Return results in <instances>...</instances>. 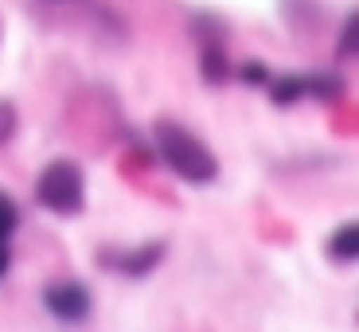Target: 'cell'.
Returning a JSON list of instances; mask_svg holds the SVG:
<instances>
[{"label":"cell","mask_w":359,"mask_h":332,"mask_svg":"<svg viewBox=\"0 0 359 332\" xmlns=\"http://www.w3.org/2000/svg\"><path fill=\"white\" fill-rule=\"evenodd\" d=\"M153 137H156L161 161L168 164L184 184H211V180L219 176V161H215V153L207 149V141L199 133H191V129H184L180 121H168V117L156 121Z\"/></svg>","instance_id":"cell-1"},{"label":"cell","mask_w":359,"mask_h":332,"mask_svg":"<svg viewBox=\"0 0 359 332\" xmlns=\"http://www.w3.org/2000/svg\"><path fill=\"white\" fill-rule=\"evenodd\" d=\"M36 199L55 215H79L86 204V176L74 161H51L36 180Z\"/></svg>","instance_id":"cell-2"},{"label":"cell","mask_w":359,"mask_h":332,"mask_svg":"<svg viewBox=\"0 0 359 332\" xmlns=\"http://www.w3.org/2000/svg\"><path fill=\"white\" fill-rule=\"evenodd\" d=\"M43 305H47V313H51L55 321L79 324V321H86V317H90L94 301H90V289L82 286V281L59 278V281H51V286L43 289Z\"/></svg>","instance_id":"cell-3"},{"label":"cell","mask_w":359,"mask_h":332,"mask_svg":"<svg viewBox=\"0 0 359 332\" xmlns=\"http://www.w3.org/2000/svg\"><path fill=\"white\" fill-rule=\"evenodd\" d=\"M164 243H144L137 251H106L102 254V266H109L114 274H126V278H144V274H153L156 266L164 262Z\"/></svg>","instance_id":"cell-4"},{"label":"cell","mask_w":359,"mask_h":332,"mask_svg":"<svg viewBox=\"0 0 359 332\" xmlns=\"http://www.w3.org/2000/svg\"><path fill=\"white\" fill-rule=\"evenodd\" d=\"M324 254L332 262H359V219L351 223H340L332 234H328V243H324Z\"/></svg>","instance_id":"cell-5"},{"label":"cell","mask_w":359,"mask_h":332,"mask_svg":"<svg viewBox=\"0 0 359 332\" xmlns=\"http://www.w3.org/2000/svg\"><path fill=\"white\" fill-rule=\"evenodd\" d=\"M199 71H203V79L211 82V86H223L226 74H231L223 44H203V51H199Z\"/></svg>","instance_id":"cell-6"},{"label":"cell","mask_w":359,"mask_h":332,"mask_svg":"<svg viewBox=\"0 0 359 332\" xmlns=\"http://www.w3.org/2000/svg\"><path fill=\"white\" fill-rule=\"evenodd\" d=\"M266 90H269V98H273V106H293L297 98H305L309 94V79H301V74H285V79H273Z\"/></svg>","instance_id":"cell-7"},{"label":"cell","mask_w":359,"mask_h":332,"mask_svg":"<svg viewBox=\"0 0 359 332\" xmlns=\"http://www.w3.org/2000/svg\"><path fill=\"white\" fill-rule=\"evenodd\" d=\"M309 94H313L316 102H336L344 94V82L336 79V74H313V79H309Z\"/></svg>","instance_id":"cell-8"},{"label":"cell","mask_w":359,"mask_h":332,"mask_svg":"<svg viewBox=\"0 0 359 332\" xmlns=\"http://www.w3.org/2000/svg\"><path fill=\"white\" fill-rule=\"evenodd\" d=\"M336 55H340V59H355L359 55V12L348 16V24H344L340 39H336Z\"/></svg>","instance_id":"cell-9"},{"label":"cell","mask_w":359,"mask_h":332,"mask_svg":"<svg viewBox=\"0 0 359 332\" xmlns=\"http://www.w3.org/2000/svg\"><path fill=\"white\" fill-rule=\"evenodd\" d=\"M16 227H20V211H16V204H12L8 196H0V243H8Z\"/></svg>","instance_id":"cell-10"},{"label":"cell","mask_w":359,"mask_h":332,"mask_svg":"<svg viewBox=\"0 0 359 332\" xmlns=\"http://www.w3.org/2000/svg\"><path fill=\"white\" fill-rule=\"evenodd\" d=\"M238 79L246 82V86H269V71H266V63H243L238 67Z\"/></svg>","instance_id":"cell-11"},{"label":"cell","mask_w":359,"mask_h":332,"mask_svg":"<svg viewBox=\"0 0 359 332\" xmlns=\"http://www.w3.org/2000/svg\"><path fill=\"white\" fill-rule=\"evenodd\" d=\"M16 133V106L12 102H0V145Z\"/></svg>","instance_id":"cell-12"},{"label":"cell","mask_w":359,"mask_h":332,"mask_svg":"<svg viewBox=\"0 0 359 332\" xmlns=\"http://www.w3.org/2000/svg\"><path fill=\"white\" fill-rule=\"evenodd\" d=\"M8 266H12V258H8V246L0 243V278H4V274H8Z\"/></svg>","instance_id":"cell-13"}]
</instances>
